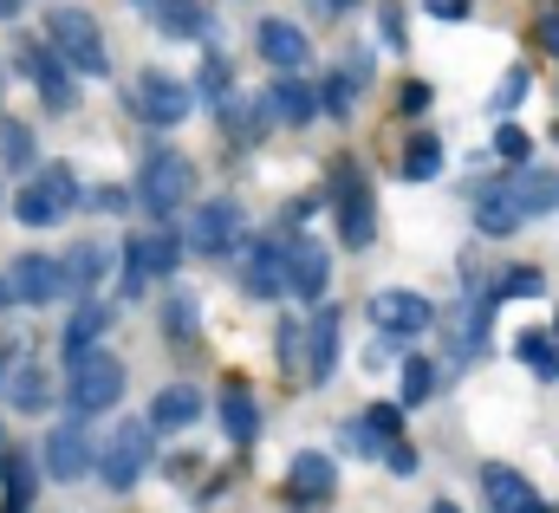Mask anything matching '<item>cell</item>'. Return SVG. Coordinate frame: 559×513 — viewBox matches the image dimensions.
Returning <instances> with one entry per match:
<instances>
[{"instance_id":"cell-1","label":"cell","mask_w":559,"mask_h":513,"mask_svg":"<svg viewBox=\"0 0 559 513\" xmlns=\"http://www.w3.org/2000/svg\"><path fill=\"white\" fill-rule=\"evenodd\" d=\"M547 208H559V176L554 169H508L481 202H475V228L481 235H521L527 222H540Z\"/></svg>"},{"instance_id":"cell-2","label":"cell","mask_w":559,"mask_h":513,"mask_svg":"<svg viewBox=\"0 0 559 513\" xmlns=\"http://www.w3.org/2000/svg\"><path fill=\"white\" fill-rule=\"evenodd\" d=\"M46 33H52V46L66 52V65H72L79 79H111V52H105V33H98L92 13L59 7V13H46Z\"/></svg>"},{"instance_id":"cell-3","label":"cell","mask_w":559,"mask_h":513,"mask_svg":"<svg viewBox=\"0 0 559 513\" xmlns=\"http://www.w3.org/2000/svg\"><path fill=\"white\" fill-rule=\"evenodd\" d=\"M66 390H72L79 416H98V409H111L124 396V365L111 351H72V384Z\"/></svg>"},{"instance_id":"cell-4","label":"cell","mask_w":559,"mask_h":513,"mask_svg":"<svg viewBox=\"0 0 559 513\" xmlns=\"http://www.w3.org/2000/svg\"><path fill=\"white\" fill-rule=\"evenodd\" d=\"M150 442H156V422H124L111 442H105V455H98V481L111 488V494H131L143 481V468H150Z\"/></svg>"},{"instance_id":"cell-5","label":"cell","mask_w":559,"mask_h":513,"mask_svg":"<svg viewBox=\"0 0 559 513\" xmlns=\"http://www.w3.org/2000/svg\"><path fill=\"white\" fill-rule=\"evenodd\" d=\"M72 202H79V182H72L66 169H39L33 182H20L13 215H20L26 228H59V222L72 215Z\"/></svg>"},{"instance_id":"cell-6","label":"cell","mask_w":559,"mask_h":513,"mask_svg":"<svg viewBox=\"0 0 559 513\" xmlns=\"http://www.w3.org/2000/svg\"><path fill=\"white\" fill-rule=\"evenodd\" d=\"M66 273L72 266H59V260L46 254H26L7 266V299H20V306H52L59 293H66Z\"/></svg>"},{"instance_id":"cell-7","label":"cell","mask_w":559,"mask_h":513,"mask_svg":"<svg viewBox=\"0 0 559 513\" xmlns=\"http://www.w3.org/2000/svg\"><path fill=\"white\" fill-rule=\"evenodd\" d=\"M20 72L39 85V98H46V111H72V65H66V52L52 46V52H39V46H20Z\"/></svg>"},{"instance_id":"cell-8","label":"cell","mask_w":559,"mask_h":513,"mask_svg":"<svg viewBox=\"0 0 559 513\" xmlns=\"http://www.w3.org/2000/svg\"><path fill=\"white\" fill-rule=\"evenodd\" d=\"M338 235H345V248H371V235H378L371 182H365L358 169H345V176H338Z\"/></svg>"},{"instance_id":"cell-9","label":"cell","mask_w":559,"mask_h":513,"mask_svg":"<svg viewBox=\"0 0 559 513\" xmlns=\"http://www.w3.org/2000/svg\"><path fill=\"white\" fill-rule=\"evenodd\" d=\"M131 98H138V118L143 124H156V130H169V124L189 118V85H176L169 72H143Z\"/></svg>"},{"instance_id":"cell-10","label":"cell","mask_w":559,"mask_h":513,"mask_svg":"<svg viewBox=\"0 0 559 513\" xmlns=\"http://www.w3.org/2000/svg\"><path fill=\"white\" fill-rule=\"evenodd\" d=\"M189 189H195V169H189L182 156H150V169H143V202H150L156 215H176V208L189 202Z\"/></svg>"},{"instance_id":"cell-11","label":"cell","mask_w":559,"mask_h":513,"mask_svg":"<svg viewBox=\"0 0 559 513\" xmlns=\"http://www.w3.org/2000/svg\"><path fill=\"white\" fill-rule=\"evenodd\" d=\"M241 241V208L235 202H202L195 222H189V248L195 254H228Z\"/></svg>"},{"instance_id":"cell-12","label":"cell","mask_w":559,"mask_h":513,"mask_svg":"<svg viewBox=\"0 0 559 513\" xmlns=\"http://www.w3.org/2000/svg\"><path fill=\"white\" fill-rule=\"evenodd\" d=\"M371 319L384 325V332H404V338H417L436 325V306L423 299V293H404V286H391V293H378L371 299Z\"/></svg>"},{"instance_id":"cell-13","label":"cell","mask_w":559,"mask_h":513,"mask_svg":"<svg viewBox=\"0 0 559 513\" xmlns=\"http://www.w3.org/2000/svg\"><path fill=\"white\" fill-rule=\"evenodd\" d=\"M46 468H52V481H79V475L92 468V429H85V422L52 429V436H46Z\"/></svg>"},{"instance_id":"cell-14","label":"cell","mask_w":559,"mask_h":513,"mask_svg":"<svg viewBox=\"0 0 559 513\" xmlns=\"http://www.w3.org/2000/svg\"><path fill=\"white\" fill-rule=\"evenodd\" d=\"M338 365V306L306 319V384H332Z\"/></svg>"},{"instance_id":"cell-15","label":"cell","mask_w":559,"mask_h":513,"mask_svg":"<svg viewBox=\"0 0 559 513\" xmlns=\"http://www.w3.org/2000/svg\"><path fill=\"white\" fill-rule=\"evenodd\" d=\"M481 501H488L495 513H540V494H534L514 468H501V462L481 468Z\"/></svg>"},{"instance_id":"cell-16","label":"cell","mask_w":559,"mask_h":513,"mask_svg":"<svg viewBox=\"0 0 559 513\" xmlns=\"http://www.w3.org/2000/svg\"><path fill=\"white\" fill-rule=\"evenodd\" d=\"M286 481H293V501H332V488H338V468H332V455H319V449H306V455H293V468H286Z\"/></svg>"},{"instance_id":"cell-17","label":"cell","mask_w":559,"mask_h":513,"mask_svg":"<svg viewBox=\"0 0 559 513\" xmlns=\"http://www.w3.org/2000/svg\"><path fill=\"white\" fill-rule=\"evenodd\" d=\"M261 52H267V65H280V72L312 65V46H306V33H299L293 20H267V26H261Z\"/></svg>"},{"instance_id":"cell-18","label":"cell","mask_w":559,"mask_h":513,"mask_svg":"<svg viewBox=\"0 0 559 513\" xmlns=\"http://www.w3.org/2000/svg\"><path fill=\"white\" fill-rule=\"evenodd\" d=\"M267 105H274V124L299 130V124H312V118H319V105H325V98H319L312 85H299V72H286L274 92H267Z\"/></svg>"},{"instance_id":"cell-19","label":"cell","mask_w":559,"mask_h":513,"mask_svg":"<svg viewBox=\"0 0 559 513\" xmlns=\"http://www.w3.org/2000/svg\"><path fill=\"white\" fill-rule=\"evenodd\" d=\"M182 248H189V241H176V235H138V241L124 248V266L143 273V279H150V273H176Z\"/></svg>"},{"instance_id":"cell-20","label":"cell","mask_w":559,"mask_h":513,"mask_svg":"<svg viewBox=\"0 0 559 513\" xmlns=\"http://www.w3.org/2000/svg\"><path fill=\"white\" fill-rule=\"evenodd\" d=\"M248 293L254 299H280V293H293V266L280 248H254L248 254Z\"/></svg>"},{"instance_id":"cell-21","label":"cell","mask_w":559,"mask_h":513,"mask_svg":"<svg viewBox=\"0 0 559 513\" xmlns=\"http://www.w3.org/2000/svg\"><path fill=\"white\" fill-rule=\"evenodd\" d=\"M222 429H228V442H254L261 436V403L248 396V384L222 390Z\"/></svg>"},{"instance_id":"cell-22","label":"cell","mask_w":559,"mask_h":513,"mask_svg":"<svg viewBox=\"0 0 559 513\" xmlns=\"http://www.w3.org/2000/svg\"><path fill=\"white\" fill-rule=\"evenodd\" d=\"M286 266H293V293L299 299H319L325 293V248L319 241H293L286 248Z\"/></svg>"},{"instance_id":"cell-23","label":"cell","mask_w":559,"mask_h":513,"mask_svg":"<svg viewBox=\"0 0 559 513\" xmlns=\"http://www.w3.org/2000/svg\"><path fill=\"white\" fill-rule=\"evenodd\" d=\"M150 13H156V33H169V39H202L209 33L202 0H156Z\"/></svg>"},{"instance_id":"cell-24","label":"cell","mask_w":559,"mask_h":513,"mask_svg":"<svg viewBox=\"0 0 559 513\" xmlns=\"http://www.w3.org/2000/svg\"><path fill=\"white\" fill-rule=\"evenodd\" d=\"M202 416V396L189 384H169V390H156V403H150V422L156 429H189Z\"/></svg>"},{"instance_id":"cell-25","label":"cell","mask_w":559,"mask_h":513,"mask_svg":"<svg viewBox=\"0 0 559 513\" xmlns=\"http://www.w3.org/2000/svg\"><path fill=\"white\" fill-rule=\"evenodd\" d=\"M105 332H111V312H105V306H79L72 325H66V358H72V351H92Z\"/></svg>"},{"instance_id":"cell-26","label":"cell","mask_w":559,"mask_h":513,"mask_svg":"<svg viewBox=\"0 0 559 513\" xmlns=\"http://www.w3.org/2000/svg\"><path fill=\"white\" fill-rule=\"evenodd\" d=\"M514 351H521V365H527V371H534L540 384H559V332H554V338H540V332H527V338H521Z\"/></svg>"},{"instance_id":"cell-27","label":"cell","mask_w":559,"mask_h":513,"mask_svg":"<svg viewBox=\"0 0 559 513\" xmlns=\"http://www.w3.org/2000/svg\"><path fill=\"white\" fill-rule=\"evenodd\" d=\"M404 176H411V182H429V176H442V143H436L429 130H417V136L404 143Z\"/></svg>"},{"instance_id":"cell-28","label":"cell","mask_w":559,"mask_h":513,"mask_svg":"<svg viewBox=\"0 0 559 513\" xmlns=\"http://www.w3.org/2000/svg\"><path fill=\"white\" fill-rule=\"evenodd\" d=\"M33 494H39V481H33V468L13 455V462H0V508H33Z\"/></svg>"},{"instance_id":"cell-29","label":"cell","mask_w":559,"mask_h":513,"mask_svg":"<svg viewBox=\"0 0 559 513\" xmlns=\"http://www.w3.org/2000/svg\"><path fill=\"white\" fill-rule=\"evenodd\" d=\"M7 396H13V409H46L52 403V384H46L39 365H20V378L7 384Z\"/></svg>"},{"instance_id":"cell-30","label":"cell","mask_w":559,"mask_h":513,"mask_svg":"<svg viewBox=\"0 0 559 513\" xmlns=\"http://www.w3.org/2000/svg\"><path fill=\"white\" fill-rule=\"evenodd\" d=\"M163 332H169L176 345H189V338H195V299H189V293H176V299L163 306Z\"/></svg>"},{"instance_id":"cell-31","label":"cell","mask_w":559,"mask_h":513,"mask_svg":"<svg viewBox=\"0 0 559 513\" xmlns=\"http://www.w3.org/2000/svg\"><path fill=\"white\" fill-rule=\"evenodd\" d=\"M436 384H442V371H436V365H423V358H411V365H404V403H429V396H436Z\"/></svg>"},{"instance_id":"cell-32","label":"cell","mask_w":559,"mask_h":513,"mask_svg":"<svg viewBox=\"0 0 559 513\" xmlns=\"http://www.w3.org/2000/svg\"><path fill=\"white\" fill-rule=\"evenodd\" d=\"M540 286H547V273H540V266H514V273L495 286V299H540Z\"/></svg>"},{"instance_id":"cell-33","label":"cell","mask_w":559,"mask_h":513,"mask_svg":"<svg viewBox=\"0 0 559 513\" xmlns=\"http://www.w3.org/2000/svg\"><path fill=\"white\" fill-rule=\"evenodd\" d=\"M495 150H501L508 163H527V156H534V136H527L521 124H501L495 130Z\"/></svg>"},{"instance_id":"cell-34","label":"cell","mask_w":559,"mask_h":513,"mask_svg":"<svg viewBox=\"0 0 559 513\" xmlns=\"http://www.w3.org/2000/svg\"><path fill=\"white\" fill-rule=\"evenodd\" d=\"M0 156H7V163H26V156H33V130L0 124Z\"/></svg>"},{"instance_id":"cell-35","label":"cell","mask_w":559,"mask_h":513,"mask_svg":"<svg viewBox=\"0 0 559 513\" xmlns=\"http://www.w3.org/2000/svg\"><path fill=\"white\" fill-rule=\"evenodd\" d=\"M527 85H534L527 72H508V79H501V92H495V111H514V105L527 98Z\"/></svg>"},{"instance_id":"cell-36","label":"cell","mask_w":559,"mask_h":513,"mask_svg":"<svg viewBox=\"0 0 559 513\" xmlns=\"http://www.w3.org/2000/svg\"><path fill=\"white\" fill-rule=\"evenodd\" d=\"M371 429H378L384 442H397V436H404V409H391V403H378V409H371Z\"/></svg>"},{"instance_id":"cell-37","label":"cell","mask_w":559,"mask_h":513,"mask_svg":"<svg viewBox=\"0 0 559 513\" xmlns=\"http://www.w3.org/2000/svg\"><path fill=\"white\" fill-rule=\"evenodd\" d=\"M319 98H325V111H332V118H345V111H352V79H332Z\"/></svg>"},{"instance_id":"cell-38","label":"cell","mask_w":559,"mask_h":513,"mask_svg":"<svg viewBox=\"0 0 559 513\" xmlns=\"http://www.w3.org/2000/svg\"><path fill=\"white\" fill-rule=\"evenodd\" d=\"M423 7H429L436 20H468V7H475V0H423Z\"/></svg>"},{"instance_id":"cell-39","label":"cell","mask_w":559,"mask_h":513,"mask_svg":"<svg viewBox=\"0 0 559 513\" xmlns=\"http://www.w3.org/2000/svg\"><path fill=\"white\" fill-rule=\"evenodd\" d=\"M391 468H397V475H411V468H417V455H411L404 442H391Z\"/></svg>"},{"instance_id":"cell-40","label":"cell","mask_w":559,"mask_h":513,"mask_svg":"<svg viewBox=\"0 0 559 513\" xmlns=\"http://www.w3.org/2000/svg\"><path fill=\"white\" fill-rule=\"evenodd\" d=\"M540 46H547V52H559V13H547V20H540Z\"/></svg>"},{"instance_id":"cell-41","label":"cell","mask_w":559,"mask_h":513,"mask_svg":"<svg viewBox=\"0 0 559 513\" xmlns=\"http://www.w3.org/2000/svg\"><path fill=\"white\" fill-rule=\"evenodd\" d=\"M20 13V0H0V20H13Z\"/></svg>"},{"instance_id":"cell-42","label":"cell","mask_w":559,"mask_h":513,"mask_svg":"<svg viewBox=\"0 0 559 513\" xmlns=\"http://www.w3.org/2000/svg\"><path fill=\"white\" fill-rule=\"evenodd\" d=\"M0 462H7V436H0Z\"/></svg>"},{"instance_id":"cell-43","label":"cell","mask_w":559,"mask_h":513,"mask_svg":"<svg viewBox=\"0 0 559 513\" xmlns=\"http://www.w3.org/2000/svg\"><path fill=\"white\" fill-rule=\"evenodd\" d=\"M325 7H352V0H325Z\"/></svg>"},{"instance_id":"cell-44","label":"cell","mask_w":559,"mask_h":513,"mask_svg":"<svg viewBox=\"0 0 559 513\" xmlns=\"http://www.w3.org/2000/svg\"><path fill=\"white\" fill-rule=\"evenodd\" d=\"M554 332H559V325H554Z\"/></svg>"}]
</instances>
